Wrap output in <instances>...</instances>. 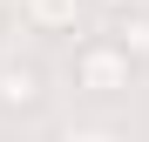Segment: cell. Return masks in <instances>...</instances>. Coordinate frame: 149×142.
I'll return each instance as SVG.
<instances>
[{
  "label": "cell",
  "instance_id": "obj_3",
  "mask_svg": "<svg viewBox=\"0 0 149 142\" xmlns=\"http://www.w3.org/2000/svg\"><path fill=\"white\" fill-rule=\"evenodd\" d=\"M20 14H27L41 34H68L74 14H81V0H20Z\"/></svg>",
  "mask_w": 149,
  "mask_h": 142
},
{
  "label": "cell",
  "instance_id": "obj_4",
  "mask_svg": "<svg viewBox=\"0 0 149 142\" xmlns=\"http://www.w3.org/2000/svg\"><path fill=\"white\" fill-rule=\"evenodd\" d=\"M109 41H115V47H122L129 61H142V54H149V14H136V7H129V14H115Z\"/></svg>",
  "mask_w": 149,
  "mask_h": 142
},
{
  "label": "cell",
  "instance_id": "obj_5",
  "mask_svg": "<svg viewBox=\"0 0 149 142\" xmlns=\"http://www.w3.org/2000/svg\"><path fill=\"white\" fill-rule=\"evenodd\" d=\"M109 7H115V14H129V7H136V0H109Z\"/></svg>",
  "mask_w": 149,
  "mask_h": 142
},
{
  "label": "cell",
  "instance_id": "obj_2",
  "mask_svg": "<svg viewBox=\"0 0 149 142\" xmlns=\"http://www.w3.org/2000/svg\"><path fill=\"white\" fill-rule=\"evenodd\" d=\"M41 95H47V75L34 61H0V108H41Z\"/></svg>",
  "mask_w": 149,
  "mask_h": 142
},
{
  "label": "cell",
  "instance_id": "obj_1",
  "mask_svg": "<svg viewBox=\"0 0 149 142\" xmlns=\"http://www.w3.org/2000/svg\"><path fill=\"white\" fill-rule=\"evenodd\" d=\"M129 68H136V61L122 54L109 34L74 47V88H81V95H122V88H129Z\"/></svg>",
  "mask_w": 149,
  "mask_h": 142
}]
</instances>
